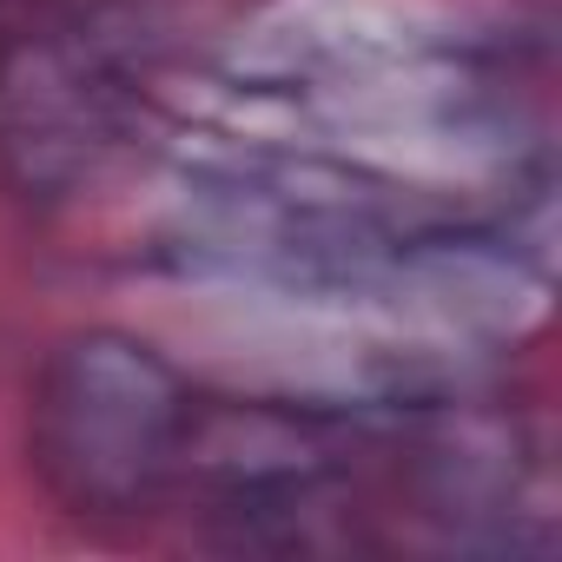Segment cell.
Masks as SVG:
<instances>
[{"mask_svg":"<svg viewBox=\"0 0 562 562\" xmlns=\"http://www.w3.org/2000/svg\"><path fill=\"white\" fill-rule=\"evenodd\" d=\"M139 139V87L74 27L0 47V186L27 205L93 192Z\"/></svg>","mask_w":562,"mask_h":562,"instance_id":"cell-2","label":"cell"},{"mask_svg":"<svg viewBox=\"0 0 562 562\" xmlns=\"http://www.w3.org/2000/svg\"><path fill=\"white\" fill-rule=\"evenodd\" d=\"M179 476H192L238 549H318L345 457L325 424L271 404H192Z\"/></svg>","mask_w":562,"mask_h":562,"instance_id":"cell-3","label":"cell"},{"mask_svg":"<svg viewBox=\"0 0 562 562\" xmlns=\"http://www.w3.org/2000/svg\"><path fill=\"white\" fill-rule=\"evenodd\" d=\"M192 404L186 378L146 338L113 325L60 338L27 404V450L47 496L80 522L153 516L179 483Z\"/></svg>","mask_w":562,"mask_h":562,"instance_id":"cell-1","label":"cell"}]
</instances>
